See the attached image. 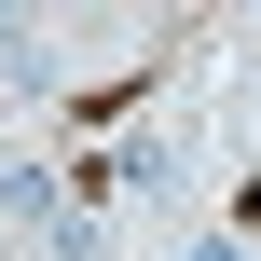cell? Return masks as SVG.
I'll return each mask as SVG.
<instances>
[{
    "label": "cell",
    "mask_w": 261,
    "mask_h": 261,
    "mask_svg": "<svg viewBox=\"0 0 261 261\" xmlns=\"http://www.w3.org/2000/svg\"><path fill=\"white\" fill-rule=\"evenodd\" d=\"M193 261H248V234H193Z\"/></svg>",
    "instance_id": "1"
}]
</instances>
